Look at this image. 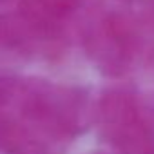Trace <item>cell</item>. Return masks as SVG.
Returning a JSON list of instances; mask_svg holds the SVG:
<instances>
[]
</instances>
